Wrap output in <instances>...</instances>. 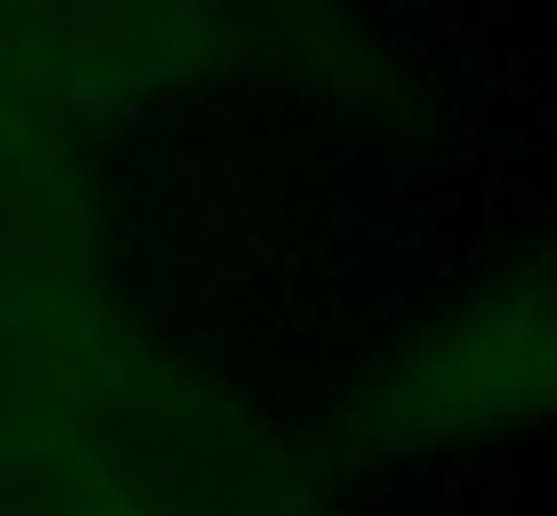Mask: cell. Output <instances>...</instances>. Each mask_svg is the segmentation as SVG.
Here are the masks:
<instances>
[{
    "mask_svg": "<svg viewBox=\"0 0 557 516\" xmlns=\"http://www.w3.org/2000/svg\"><path fill=\"white\" fill-rule=\"evenodd\" d=\"M0 516H153L33 395H0Z\"/></svg>",
    "mask_w": 557,
    "mask_h": 516,
    "instance_id": "cell-1",
    "label": "cell"
}]
</instances>
